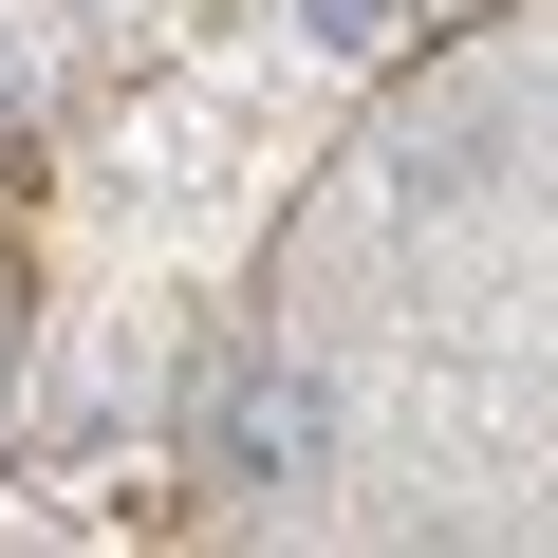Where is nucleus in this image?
<instances>
[{
    "mask_svg": "<svg viewBox=\"0 0 558 558\" xmlns=\"http://www.w3.org/2000/svg\"><path fill=\"white\" fill-rule=\"evenodd\" d=\"M0 112H20V57H0Z\"/></svg>",
    "mask_w": 558,
    "mask_h": 558,
    "instance_id": "nucleus-3",
    "label": "nucleus"
},
{
    "mask_svg": "<svg viewBox=\"0 0 558 558\" xmlns=\"http://www.w3.org/2000/svg\"><path fill=\"white\" fill-rule=\"evenodd\" d=\"M299 38H317V57H354V75H373V57H410V0H299Z\"/></svg>",
    "mask_w": 558,
    "mask_h": 558,
    "instance_id": "nucleus-2",
    "label": "nucleus"
},
{
    "mask_svg": "<svg viewBox=\"0 0 558 558\" xmlns=\"http://www.w3.org/2000/svg\"><path fill=\"white\" fill-rule=\"evenodd\" d=\"M317 447H336V410H317V373H299V354H242V373L205 391V465H223V484H260V502H279V484H317Z\"/></svg>",
    "mask_w": 558,
    "mask_h": 558,
    "instance_id": "nucleus-1",
    "label": "nucleus"
}]
</instances>
